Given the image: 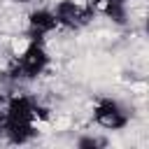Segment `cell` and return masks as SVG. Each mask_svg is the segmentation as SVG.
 Masks as SVG:
<instances>
[{
    "mask_svg": "<svg viewBox=\"0 0 149 149\" xmlns=\"http://www.w3.org/2000/svg\"><path fill=\"white\" fill-rule=\"evenodd\" d=\"M49 68V54L44 49V42H35L28 40V47L9 61L7 65V77L9 81H33L40 74H44V70Z\"/></svg>",
    "mask_w": 149,
    "mask_h": 149,
    "instance_id": "2",
    "label": "cell"
},
{
    "mask_svg": "<svg viewBox=\"0 0 149 149\" xmlns=\"http://www.w3.org/2000/svg\"><path fill=\"white\" fill-rule=\"evenodd\" d=\"M58 28L56 23V16L51 9H33L28 14V26H26V37L28 40H35V42H44L47 35H51L54 30Z\"/></svg>",
    "mask_w": 149,
    "mask_h": 149,
    "instance_id": "5",
    "label": "cell"
},
{
    "mask_svg": "<svg viewBox=\"0 0 149 149\" xmlns=\"http://www.w3.org/2000/svg\"><path fill=\"white\" fill-rule=\"evenodd\" d=\"M77 147L79 149H102V147H107V140L98 137V135H84L77 140Z\"/></svg>",
    "mask_w": 149,
    "mask_h": 149,
    "instance_id": "7",
    "label": "cell"
},
{
    "mask_svg": "<svg viewBox=\"0 0 149 149\" xmlns=\"http://www.w3.org/2000/svg\"><path fill=\"white\" fill-rule=\"evenodd\" d=\"M9 95H12V93H7L5 88H0V105H2V107H5V102L9 100Z\"/></svg>",
    "mask_w": 149,
    "mask_h": 149,
    "instance_id": "8",
    "label": "cell"
},
{
    "mask_svg": "<svg viewBox=\"0 0 149 149\" xmlns=\"http://www.w3.org/2000/svg\"><path fill=\"white\" fill-rule=\"evenodd\" d=\"M93 121L105 130H123L130 121L128 109L114 98H98L93 105Z\"/></svg>",
    "mask_w": 149,
    "mask_h": 149,
    "instance_id": "4",
    "label": "cell"
},
{
    "mask_svg": "<svg viewBox=\"0 0 149 149\" xmlns=\"http://www.w3.org/2000/svg\"><path fill=\"white\" fill-rule=\"evenodd\" d=\"M51 12L56 16V23L61 28H68V30H81L95 16L91 5L88 2H79V0H61V2H56V7Z\"/></svg>",
    "mask_w": 149,
    "mask_h": 149,
    "instance_id": "3",
    "label": "cell"
},
{
    "mask_svg": "<svg viewBox=\"0 0 149 149\" xmlns=\"http://www.w3.org/2000/svg\"><path fill=\"white\" fill-rule=\"evenodd\" d=\"M12 2H16V5H26V2H30V0H12Z\"/></svg>",
    "mask_w": 149,
    "mask_h": 149,
    "instance_id": "9",
    "label": "cell"
},
{
    "mask_svg": "<svg viewBox=\"0 0 149 149\" xmlns=\"http://www.w3.org/2000/svg\"><path fill=\"white\" fill-rule=\"evenodd\" d=\"M49 119V109L30 95L12 93L0 112V140L9 144H28L37 137V121Z\"/></svg>",
    "mask_w": 149,
    "mask_h": 149,
    "instance_id": "1",
    "label": "cell"
},
{
    "mask_svg": "<svg viewBox=\"0 0 149 149\" xmlns=\"http://www.w3.org/2000/svg\"><path fill=\"white\" fill-rule=\"evenodd\" d=\"M95 14L107 16L109 21L126 26L128 23V2L130 0H86Z\"/></svg>",
    "mask_w": 149,
    "mask_h": 149,
    "instance_id": "6",
    "label": "cell"
}]
</instances>
